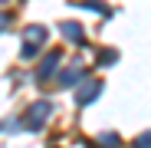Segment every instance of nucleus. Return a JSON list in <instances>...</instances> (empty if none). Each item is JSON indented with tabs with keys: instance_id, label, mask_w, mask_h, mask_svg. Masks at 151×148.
I'll use <instances>...</instances> for the list:
<instances>
[{
	"instance_id": "f257e3e1",
	"label": "nucleus",
	"mask_w": 151,
	"mask_h": 148,
	"mask_svg": "<svg viewBox=\"0 0 151 148\" xmlns=\"http://www.w3.org/2000/svg\"><path fill=\"white\" fill-rule=\"evenodd\" d=\"M63 33H66L69 40H79V36H82V30L76 27V23H66V27H63Z\"/></svg>"
},
{
	"instance_id": "f03ea898",
	"label": "nucleus",
	"mask_w": 151,
	"mask_h": 148,
	"mask_svg": "<svg viewBox=\"0 0 151 148\" xmlns=\"http://www.w3.org/2000/svg\"><path fill=\"white\" fill-rule=\"evenodd\" d=\"M138 148H151V135H141L138 138Z\"/></svg>"
},
{
	"instance_id": "7ed1b4c3",
	"label": "nucleus",
	"mask_w": 151,
	"mask_h": 148,
	"mask_svg": "<svg viewBox=\"0 0 151 148\" xmlns=\"http://www.w3.org/2000/svg\"><path fill=\"white\" fill-rule=\"evenodd\" d=\"M4 27H7V17H0V30H4Z\"/></svg>"
}]
</instances>
